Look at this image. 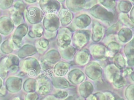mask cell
Wrapping results in <instances>:
<instances>
[{
	"instance_id": "obj_1",
	"label": "cell",
	"mask_w": 134,
	"mask_h": 100,
	"mask_svg": "<svg viewBox=\"0 0 134 100\" xmlns=\"http://www.w3.org/2000/svg\"><path fill=\"white\" fill-rule=\"evenodd\" d=\"M91 14L95 17L105 20H111L113 18V14L107 11L99 5H96L91 9Z\"/></svg>"
},
{
	"instance_id": "obj_2",
	"label": "cell",
	"mask_w": 134,
	"mask_h": 100,
	"mask_svg": "<svg viewBox=\"0 0 134 100\" xmlns=\"http://www.w3.org/2000/svg\"><path fill=\"white\" fill-rule=\"evenodd\" d=\"M41 8L47 11H53L60 8V4L56 0H40Z\"/></svg>"
},
{
	"instance_id": "obj_3",
	"label": "cell",
	"mask_w": 134,
	"mask_h": 100,
	"mask_svg": "<svg viewBox=\"0 0 134 100\" xmlns=\"http://www.w3.org/2000/svg\"><path fill=\"white\" fill-rule=\"evenodd\" d=\"M27 18L31 22L39 21L41 18V12L40 10L36 7L30 8L28 9L26 14Z\"/></svg>"
},
{
	"instance_id": "obj_4",
	"label": "cell",
	"mask_w": 134,
	"mask_h": 100,
	"mask_svg": "<svg viewBox=\"0 0 134 100\" xmlns=\"http://www.w3.org/2000/svg\"><path fill=\"white\" fill-rule=\"evenodd\" d=\"M85 4V0H67L66 5L68 7L73 11L81 9Z\"/></svg>"
},
{
	"instance_id": "obj_5",
	"label": "cell",
	"mask_w": 134,
	"mask_h": 100,
	"mask_svg": "<svg viewBox=\"0 0 134 100\" xmlns=\"http://www.w3.org/2000/svg\"><path fill=\"white\" fill-rule=\"evenodd\" d=\"M60 18L62 22L68 23L72 18V14L66 9H62L60 12Z\"/></svg>"
},
{
	"instance_id": "obj_6",
	"label": "cell",
	"mask_w": 134,
	"mask_h": 100,
	"mask_svg": "<svg viewBox=\"0 0 134 100\" xmlns=\"http://www.w3.org/2000/svg\"><path fill=\"white\" fill-rule=\"evenodd\" d=\"M118 7L121 11L123 12H127L130 10L131 5V3L128 1H122L120 2Z\"/></svg>"
},
{
	"instance_id": "obj_7",
	"label": "cell",
	"mask_w": 134,
	"mask_h": 100,
	"mask_svg": "<svg viewBox=\"0 0 134 100\" xmlns=\"http://www.w3.org/2000/svg\"><path fill=\"white\" fill-rule=\"evenodd\" d=\"M12 18L13 21L15 22V23L17 24V23H20L22 20L21 13L19 11H16L13 14L12 16Z\"/></svg>"
},
{
	"instance_id": "obj_8",
	"label": "cell",
	"mask_w": 134,
	"mask_h": 100,
	"mask_svg": "<svg viewBox=\"0 0 134 100\" xmlns=\"http://www.w3.org/2000/svg\"><path fill=\"white\" fill-rule=\"evenodd\" d=\"M13 0H0V7L3 9L8 8L11 6Z\"/></svg>"
},
{
	"instance_id": "obj_9",
	"label": "cell",
	"mask_w": 134,
	"mask_h": 100,
	"mask_svg": "<svg viewBox=\"0 0 134 100\" xmlns=\"http://www.w3.org/2000/svg\"><path fill=\"white\" fill-rule=\"evenodd\" d=\"M100 3L107 8H113L115 6V0H99Z\"/></svg>"
},
{
	"instance_id": "obj_10",
	"label": "cell",
	"mask_w": 134,
	"mask_h": 100,
	"mask_svg": "<svg viewBox=\"0 0 134 100\" xmlns=\"http://www.w3.org/2000/svg\"><path fill=\"white\" fill-rule=\"evenodd\" d=\"M14 7L16 9V11H19L20 12H22L25 9V5L23 2L20 1H17L15 3L14 5Z\"/></svg>"
},
{
	"instance_id": "obj_11",
	"label": "cell",
	"mask_w": 134,
	"mask_h": 100,
	"mask_svg": "<svg viewBox=\"0 0 134 100\" xmlns=\"http://www.w3.org/2000/svg\"><path fill=\"white\" fill-rule=\"evenodd\" d=\"M25 1L28 3H33L36 2L37 0H25Z\"/></svg>"
},
{
	"instance_id": "obj_12",
	"label": "cell",
	"mask_w": 134,
	"mask_h": 100,
	"mask_svg": "<svg viewBox=\"0 0 134 100\" xmlns=\"http://www.w3.org/2000/svg\"><path fill=\"white\" fill-rule=\"evenodd\" d=\"M58 1H60V2H63V1H64V0H58Z\"/></svg>"
}]
</instances>
